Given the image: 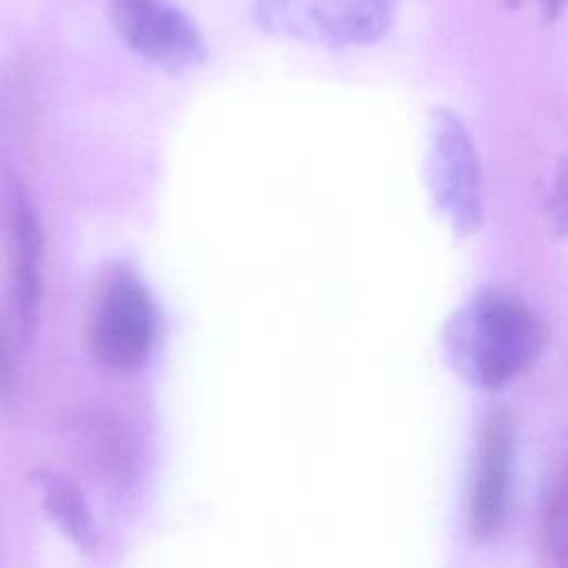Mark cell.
Instances as JSON below:
<instances>
[{"label":"cell","mask_w":568,"mask_h":568,"mask_svg":"<svg viewBox=\"0 0 568 568\" xmlns=\"http://www.w3.org/2000/svg\"><path fill=\"white\" fill-rule=\"evenodd\" d=\"M111 22L122 42L166 73H184L206 60V40L173 0H111Z\"/></svg>","instance_id":"cell-5"},{"label":"cell","mask_w":568,"mask_h":568,"mask_svg":"<svg viewBox=\"0 0 568 568\" xmlns=\"http://www.w3.org/2000/svg\"><path fill=\"white\" fill-rule=\"evenodd\" d=\"M524 2H526V0H506V4H508L510 9H517V7H521ZM537 4H539V11H541L544 20H546V22H555V20L564 13L566 0H537Z\"/></svg>","instance_id":"cell-11"},{"label":"cell","mask_w":568,"mask_h":568,"mask_svg":"<svg viewBox=\"0 0 568 568\" xmlns=\"http://www.w3.org/2000/svg\"><path fill=\"white\" fill-rule=\"evenodd\" d=\"M517 428L508 410H493L477 439L470 481V532L477 541H490L506 521L510 470Z\"/></svg>","instance_id":"cell-6"},{"label":"cell","mask_w":568,"mask_h":568,"mask_svg":"<svg viewBox=\"0 0 568 568\" xmlns=\"http://www.w3.org/2000/svg\"><path fill=\"white\" fill-rule=\"evenodd\" d=\"M158 308L142 277L126 264L113 266L95 300L89 342L111 373H140L155 348Z\"/></svg>","instance_id":"cell-2"},{"label":"cell","mask_w":568,"mask_h":568,"mask_svg":"<svg viewBox=\"0 0 568 568\" xmlns=\"http://www.w3.org/2000/svg\"><path fill=\"white\" fill-rule=\"evenodd\" d=\"M38 484L42 486L44 508L58 528L84 552L95 550L98 530L84 493L69 477L51 470H42Z\"/></svg>","instance_id":"cell-8"},{"label":"cell","mask_w":568,"mask_h":568,"mask_svg":"<svg viewBox=\"0 0 568 568\" xmlns=\"http://www.w3.org/2000/svg\"><path fill=\"white\" fill-rule=\"evenodd\" d=\"M13 379H16V368H13L11 348H9V344H7L4 333L0 331V399L11 393Z\"/></svg>","instance_id":"cell-10"},{"label":"cell","mask_w":568,"mask_h":568,"mask_svg":"<svg viewBox=\"0 0 568 568\" xmlns=\"http://www.w3.org/2000/svg\"><path fill=\"white\" fill-rule=\"evenodd\" d=\"M426 182L437 211L457 237L475 235L484 222L479 155L466 124L450 109H435L428 120Z\"/></svg>","instance_id":"cell-4"},{"label":"cell","mask_w":568,"mask_h":568,"mask_svg":"<svg viewBox=\"0 0 568 568\" xmlns=\"http://www.w3.org/2000/svg\"><path fill=\"white\" fill-rule=\"evenodd\" d=\"M566 470L559 457L550 468L541 499V537L548 557L555 566H566L568 561V524H566Z\"/></svg>","instance_id":"cell-9"},{"label":"cell","mask_w":568,"mask_h":568,"mask_svg":"<svg viewBox=\"0 0 568 568\" xmlns=\"http://www.w3.org/2000/svg\"><path fill=\"white\" fill-rule=\"evenodd\" d=\"M397 0H255V22L271 36L362 47L377 42L393 24Z\"/></svg>","instance_id":"cell-3"},{"label":"cell","mask_w":568,"mask_h":568,"mask_svg":"<svg viewBox=\"0 0 568 568\" xmlns=\"http://www.w3.org/2000/svg\"><path fill=\"white\" fill-rule=\"evenodd\" d=\"M541 346V326L513 291H475L444 324L442 355L468 384L497 390L530 366Z\"/></svg>","instance_id":"cell-1"},{"label":"cell","mask_w":568,"mask_h":568,"mask_svg":"<svg viewBox=\"0 0 568 568\" xmlns=\"http://www.w3.org/2000/svg\"><path fill=\"white\" fill-rule=\"evenodd\" d=\"M16 244V311L24 337L33 335L40 315L42 295V231L36 206L24 189L16 193L13 206Z\"/></svg>","instance_id":"cell-7"}]
</instances>
